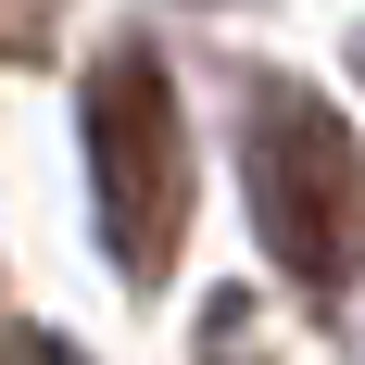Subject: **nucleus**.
Segmentation results:
<instances>
[{
  "label": "nucleus",
  "mask_w": 365,
  "mask_h": 365,
  "mask_svg": "<svg viewBox=\"0 0 365 365\" xmlns=\"http://www.w3.org/2000/svg\"><path fill=\"white\" fill-rule=\"evenodd\" d=\"M88 215H101V252L126 277H164L189 227V139H177V88L151 51H113L88 76Z\"/></svg>",
  "instance_id": "nucleus-2"
},
{
  "label": "nucleus",
  "mask_w": 365,
  "mask_h": 365,
  "mask_svg": "<svg viewBox=\"0 0 365 365\" xmlns=\"http://www.w3.org/2000/svg\"><path fill=\"white\" fill-rule=\"evenodd\" d=\"M240 189H252L264 252L290 264L315 302H340L365 277V139L353 113L315 88H264L252 139H240Z\"/></svg>",
  "instance_id": "nucleus-1"
}]
</instances>
